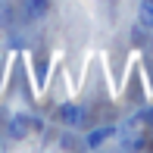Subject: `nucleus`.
Listing matches in <instances>:
<instances>
[{
	"mask_svg": "<svg viewBox=\"0 0 153 153\" xmlns=\"http://www.w3.org/2000/svg\"><path fill=\"white\" fill-rule=\"evenodd\" d=\"M116 131H119V128H116V125H103V128H94L91 134L85 137V144H88V147L94 150V147H100V144L106 141V137H116Z\"/></svg>",
	"mask_w": 153,
	"mask_h": 153,
	"instance_id": "7ed1b4c3",
	"label": "nucleus"
},
{
	"mask_svg": "<svg viewBox=\"0 0 153 153\" xmlns=\"http://www.w3.org/2000/svg\"><path fill=\"white\" fill-rule=\"evenodd\" d=\"M56 116H59V122H62V125H69V128H78V125L85 122V109H81L78 103H62Z\"/></svg>",
	"mask_w": 153,
	"mask_h": 153,
	"instance_id": "f257e3e1",
	"label": "nucleus"
},
{
	"mask_svg": "<svg viewBox=\"0 0 153 153\" xmlns=\"http://www.w3.org/2000/svg\"><path fill=\"white\" fill-rule=\"evenodd\" d=\"M25 13H28L31 19H44L47 13H50V0H28V3H25Z\"/></svg>",
	"mask_w": 153,
	"mask_h": 153,
	"instance_id": "20e7f679",
	"label": "nucleus"
},
{
	"mask_svg": "<svg viewBox=\"0 0 153 153\" xmlns=\"http://www.w3.org/2000/svg\"><path fill=\"white\" fill-rule=\"evenodd\" d=\"M31 128H34V122H31V119H28L25 113H16V116L10 119V134L16 137V141H19V137H25V134H28Z\"/></svg>",
	"mask_w": 153,
	"mask_h": 153,
	"instance_id": "f03ea898",
	"label": "nucleus"
},
{
	"mask_svg": "<svg viewBox=\"0 0 153 153\" xmlns=\"http://www.w3.org/2000/svg\"><path fill=\"white\" fill-rule=\"evenodd\" d=\"M122 147H128V150H141V147H144V137H141V134H131V137H125V141H122Z\"/></svg>",
	"mask_w": 153,
	"mask_h": 153,
	"instance_id": "423d86ee",
	"label": "nucleus"
},
{
	"mask_svg": "<svg viewBox=\"0 0 153 153\" xmlns=\"http://www.w3.org/2000/svg\"><path fill=\"white\" fill-rule=\"evenodd\" d=\"M10 19H13V6L0 3V25H10Z\"/></svg>",
	"mask_w": 153,
	"mask_h": 153,
	"instance_id": "0eeeda50",
	"label": "nucleus"
},
{
	"mask_svg": "<svg viewBox=\"0 0 153 153\" xmlns=\"http://www.w3.org/2000/svg\"><path fill=\"white\" fill-rule=\"evenodd\" d=\"M137 19H141L144 28H153V0H141V6H137Z\"/></svg>",
	"mask_w": 153,
	"mask_h": 153,
	"instance_id": "39448f33",
	"label": "nucleus"
}]
</instances>
